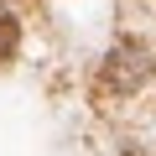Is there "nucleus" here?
Wrapping results in <instances>:
<instances>
[{
  "mask_svg": "<svg viewBox=\"0 0 156 156\" xmlns=\"http://www.w3.org/2000/svg\"><path fill=\"white\" fill-rule=\"evenodd\" d=\"M16 42H21V21L0 5V62H11V57H16Z\"/></svg>",
  "mask_w": 156,
  "mask_h": 156,
  "instance_id": "obj_2",
  "label": "nucleus"
},
{
  "mask_svg": "<svg viewBox=\"0 0 156 156\" xmlns=\"http://www.w3.org/2000/svg\"><path fill=\"white\" fill-rule=\"evenodd\" d=\"M151 73H156L151 47H146L140 37H120V42L109 47L104 68H99L94 99H99V104H109V99H130L135 89H146V83H151Z\"/></svg>",
  "mask_w": 156,
  "mask_h": 156,
  "instance_id": "obj_1",
  "label": "nucleus"
}]
</instances>
